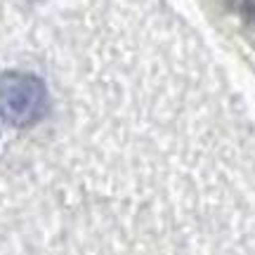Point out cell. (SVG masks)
I'll return each mask as SVG.
<instances>
[{"label":"cell","mask_w":255,"mask_h":255,"mask_svg":"<svg viewBox=\"0 0 255 255\" xmlns=\"http://www.w3.org/2000/svg\"><path fill=\"white\" fill-rule=\"evenodd\" d=\"M47 109L50 95L38 76L24 71H5L0 76V119L7 126H36L47 116Z\"/></svg>","instance_id":"1"}]
</instances>
